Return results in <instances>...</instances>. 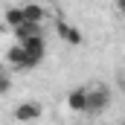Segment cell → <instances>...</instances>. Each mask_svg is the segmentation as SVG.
Returning <instances> with one entry per match:
<instances>
[{
    "label": "cell",
    "instance_id": "9",
    "mask_svg": "<svg viewBox=\"0 0 125 125\" xmlns=\"http://www.w3.org/2000/svg\"><path fill=\"white\" fill-rule=\"evenodd\" d=\"M3 21H6L9 29H15V26H21L26 18H23V9H21V6H9V9L3 12Z\"/></svg>",
    "mask_w": 125,
    "mask_h": 125
},
{
    "label": "cell",
    "instance_id": "3",
    "mask_svg": "<svg viewBox=\"0 0 125 125\" xmlns=\"http://www.w3.org/2000/svg\"><path fill=\"white\" fill-rule=\"evenodd\" d=\"M41 114H44L41 102H21L12 111V119L15 122H32V119H41Z\"/></svg>",
    "mask_w": 125,
    "mask_h": 125
},
{
    "label": "cell",
    "instance_id": "4",
    "mask_svg": "<svg viewBox=\"0 0 125 125\" xmlns=\"http://www.w3.org/2000/svg\"><path fill=\"white\" fill-rule=\"evenodd\" d=\"M55 35L61 38L64 44H70V47H79L84 38H82V32L79 26H73V23H67V21H55Z\"/></svg>",
    "mask_w": 125,
    "mask_h": 125
},
{
    "label": "cell",
    "instance_id": "8",
    "mask_svg": "<svg viewBox=\"0 0 125 125\" xmlns=\"http://www.w3.org/2000/svg\"><path fill=\"white\" fill-rule=\"evenodd\" d=\"M21 9H23V18L26 21H35V23H44V18H47V9L41 3H35V0H26Z\"/></svg>",
    "mask_w": 125,
    "mask_h": 125
},
{
    "label": "cell",
    "instance_id": "10",
    "mask_svg": "<svg viewBox=\"0 0 125 125\" xmlns=\"http://www.w3.org/2000/svg\"><path fill=\"white\" fill-rule=\"evenodd\" d=\"M12 90V79H9V73H0V96H9Z\"/></svg>",
    "mask_w": 125,
    "mask_h": 125
},
{
    "label": "cell",
    "instance_id": "2",
    "mask_svg": "<svg viewBox=\"0 0 125 125\" xmlns=\"http://www.w3.org/2000/svg\"><path fill=\"white\" fill-rule=\"evenodd\" d=\"M23 47H26V70L32 67H38V64L44 61V55H47V41H44V35H32L26 41H21Z\"/></svg>",
    "mask_w": 125,
    "mask_h": 125
},
{
    "label": "cell",
    "instance_id": "7",
    "mask_svg": "<svg viewBox=\"0 0 125 125\" xmlns=\"http://www.w3.org/2000/svg\"><path fill=\"white\" fill-rule=\"evenodd\" d=\"M12 35H15L18 41H26V38H32V35H44V23H35V21H23L21 26H15V29H12Z\"/></svg>",
    "mask_w": 125,
    "mask_h": 125
},
{
    "label": "cell",
    "instance_id": "1",
    "mask_svg": "<svg viewBox=\"0 0 125 125\" xmlns=\"http://www.w3.org/2000/svg\"><path fill=\"white\" fill-rule=\"evenodd\" d=\"M111 108V87L108 84H93L87 87V114L90 116H99Z\"/></svg>",
    "mask_w": 125,
    "mask_h": 125
},
{
    "label": "cell",
    "instance_id": "11",
    "mask_svg": "<svg viewBox=\"0 0 125 125\" xmlns=\"http://www.w3.org/2000/svg\"><path fill=\"white\" fill-rule=\"evenodd\" d=\"M116 12H119V15H125V0H116Z\"/></svg>",
    "mask_w": 125,
    "mask_h": 125
},
{
    "label": "cell",
    "instance_id": "5",
    "mask_svg": "<svg viewBox=\"0 0 125 125\" xmlns=\"http://www.w3.org/2000/svg\"><path fill=\"white\" fill-rule=\"evenodd\" d=\"M6 61H9V67H15V70H26V47L21 41L12 44L6 50Z\"/></svg>",
    "mask_w": 125,
    "mask_h": 125
},
{
    "label": "cell",
    "instance_id": "6",
    "mask_svg": "<svg viewBox=\"0 0 125 125\" xmlns=\"http://www.w3.org/2000/svg\"><path fill=\"white\" fill-rule=\"evenodd\" d=\"M67 108L76 114H87V87H76L67 93Z\"/></svg>",
    "mask_w": 125,
    "mask_h": 125
}]
</instances>
